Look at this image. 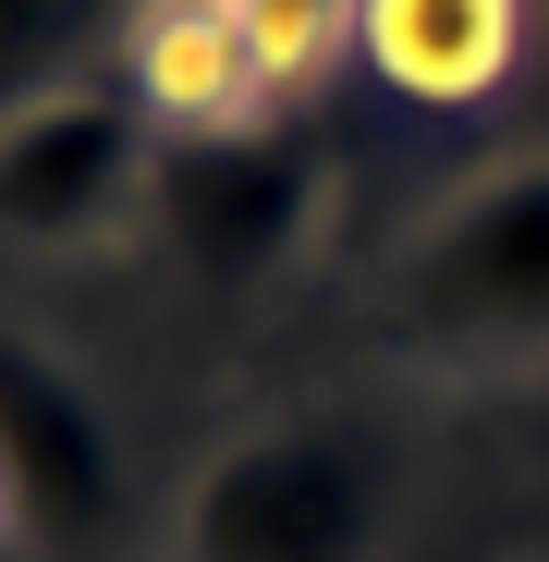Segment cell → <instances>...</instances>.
Instances as JSON below:
<instances>
[{"label": "cell", "mask_w": 549, "mask_h": 562, "mask_svg": "<svg viewBox=\"0 0 549 562\" xmlns=\"http://www.w3.org/2000/svg\"><path fill=\"white\" fill-rule=\"evenodd\" d=\"M147 209L171 233V257L208 294H256L268 269H294L318 209H330V147L294 111H244V123H171Z\"/></svg>", "instance_id": "obj_3"}, {"label": "cell", "mask_w": 549, "mask_h": 562, "mask_svg": "<svg viewBox=\"0 0 549 562\" xmlns=\"http://www.w3.org/2000/svg\"><path fill=\"white\" fill-rule=\"evenodd\" d=\"M159 171V111L135 74H73L0 111V233L13 245H85L111 233Z\"/></svg>", "instance_id": "obj_4"}, {"label": "cell", "mask_w": 549, "mask_h": 562, "mask_svg": "<svg viewBox=\"0 0 549 562\" xmlns=\"http://www.w3.org/2000/svg\"><path fill=\"white\" fill-rule=\"evenodd\" d=\"M0 526H13V490H0Z\"/></svg>", "instance_id": "obj_9"}, {"label": "cell", "mask_w": 549, "mask_h": 562, "mask_svg": "<svg viewBox=\"0 0 549 562\" xmlns=\"http://www.w3.org/2000/svg\"><path fill=\"white\" fill-rule=\"evenodd\" d=\"M403 514V440L379 416H268L196 464L171 562H379Z\"/></svg>", "instance_id": "obj_1"}, {"label": "cell", "mask_w": 549, "mask_h": 562, "mask_svg": "<svg viewBox=\"0 0 549 562\" xmlns=\"http://www.w3.org/2000/svg\"><path fill=\"white\" fill-rule=\"evenodd\" d=\"M232 13H244V25L268 37V49H282V61L306 74V61H318V49H330V37L354 25V0H232Z\"/></svg>", "instance_id": "obj_8"}, {"label": "cell", "mask_w": 549, "mask_h": 562, "mask_svg": "<svg viewBox=\"0 0 549 562\" xmlns=\"http://www.w3.org/2000/svg\"><path fill=\"white\" fill-rule=\"evenodd\" d=\"M391 330L439 367H549V147L489 159L403 233Z\"/></svg>", "instance_id": "obj_2"}, {"label": "cell", "mask_w": 549, "mask_h": 562, "mask_svg": "<svg viewBox=\"0 0 549 562\" xmlns=\"http://www.w3.org/2000/svg\"><path fill=\"white\" fill-rule=\"evenodd\" d=\"M0 490H13V538L37 550H99L123 526V452L99 392L13 318H0Z\"/></svg>", "instance_id": "obj_5"}, {"label": "cell", "mask_w": 549, "mask_h": 562, "mask_svg": "<svg viewBox=\"0 0 549 562\" xmlns=\"http://www.w3.org/2000/svg\"><path fill=\"white\" fill-rule=\"evenodd\" d=\"M123 25V0H0V111H25L37 86H73Z\"/></svg>", "instance_id": "obj_7"}, {"label": "cell", "mask_w": 549, "mask_h": 562, "mask_svg": "<svg viewBox=\"0 0 549 562\" xmlns=\"http://www.w3.org/2000/svg\"><path fill=\"white\" fill-rule=\"evenodd\" d=\"M354 37L403 99H489L525 49V0H354Z\"/></svg>", "instance_id": "obj_6"}]
</instances>
